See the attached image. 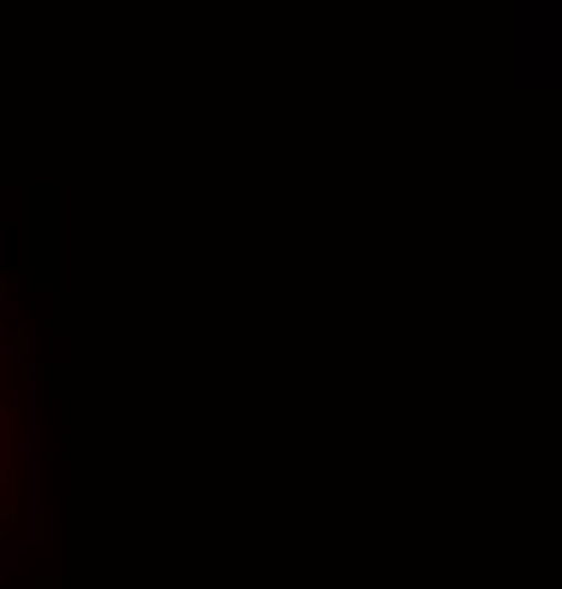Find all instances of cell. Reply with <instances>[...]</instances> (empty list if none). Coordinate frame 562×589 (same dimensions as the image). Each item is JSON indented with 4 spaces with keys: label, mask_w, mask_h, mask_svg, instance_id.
Here are the masks:
<instances>
[{
    "label": "cell",
    "mask_w": 562,
    "mask_h": 589,
    "mask_svg": "<svg viewBox=\"0 0 562 589\" xmlns=\"http://www.w3.org/2000/svg\"><path fill=\"white\" fill-rule=\"evenodd\" d=\"M7 561H12V550H7V545H0V567H7Z\"/></svg>",
    "instance_id": "obj_1"
},
{
    "label": "cell",
    "mask_w": 562,
    "mask_h": 589,
    "mask_svg": "<svg viewBox=\"0 0 562 589\" xmlns=\"http://www.w3.org/2000/svg\"><path fill=\"white\" fill-rule=\"evenodd\" d=\"M0 358H7V340H0Z\"/></svg>",
    "instance_id": "obj_2"
}]
</instances>
